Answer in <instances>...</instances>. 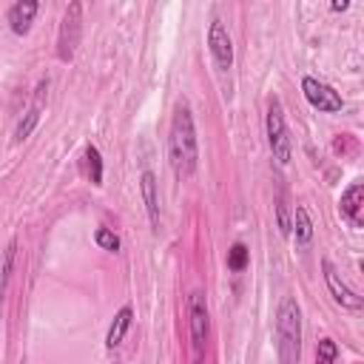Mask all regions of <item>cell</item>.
Segmentation results:
<instances>
[{
	"label": "cell",
	"instance_id": "obj_1",
	"mask_svg": "<svg viewBox=\"0 0 364 364\" xmlns=\"http://www.w3.org/2000/svg\"><path fill=\"white\" fill-rule=\"evenodd\" d=\"M168 159L176 176H191L199 165V142H196V125L188 102H179L171 117V134H168Z\"/></svg>",
	"mask_w": 364,
	"mask_h": 364
},
{
	"label": "cell",
	"instance_id": "obj_2",
	"mask_svg": "<svg viewBox=\"0 0 364 364\" xmlns=\"http://www.w3.org/2000/svg\"><path fill=\"white\" fill-rule=\"evenodd\" d=\"M276 350L282 364H299L301 358V307L293 296H284L276 313Z\"/></svg>",
	"mask_w": 364,
	"mask_h": 364
},
{
	"label": "cell",
	"instance_id": "obj_3",
	"mask_svg": "<svg viewBox=\"0 0 364 364\" xmlns=\"http://www.w3.org/2000/svg\"><path fill=\"white\" fill-rule=\"evenodd\" d=\"M264 131H267V145H270L273 159L279 165H287L290 154H293V145H290V134H287V122H284V108H282L279 97H270V102H267Z\"/></svg>",
	"mask_w": 364,
	"mask_h": 364
},
{
	"label": "cell",
	"instance_id": "obj_4",
	"mask_svg": "<svg viewBox=\"0 0 364 364\" xmlns=\"http://www.w3.org/2000/svg\"><path fill=\"white\" fill-rule=\"evenodd\" d=\"M80 34H82V3H68L60 20V31H57V57L63 63L74 60V51L80 46Z\"/></svg>",
	"mask_w": 364,
	"mask_h": 364
},
{
	"label": "cell",
	"instance_id": "obj_5",
	"mask_svg": "<svg viewBox=\"0 0 364 364\" xmlns=\"http://www.w3.org/2000/svg\"><path fill=\"white\" fill-rule=\"evenodd\" d=\"M301 94H304V100L316 108V111H321V114H338L341 108H344V100H341V94L333 88V85H327L324 80H318V77H301Z\"/></svg>",
	"mask_w": 364,
	"mask_h": 364
},
{
	"label": "cell",
	"instance_id": "obj_6",
	"mask_svg": "<svg viewBox=\"0 0 364 364\" xmlns=\"http://www.w3.org/2000/svg\"><path fill=\"white\" fill-rule=\"evenodd\" d=\"M188 324H191L193 353H202L208 344V333H210V313H208V299L202 290H193L188 296Z\"/></svg>",
	"mask_w": 364,
	"mask_h": 364
},
{
	"label": "cell",
	"instance_id": "obj_7",
	"mask_svg": "<svg viewBox=\"0 0 364 364\" xmlns=\"http://www.w3.org/2000/svg\"><path fill=\"white\" fill-rule=\"evenodd\" d=\"M321 276H324V284H327L330 296H333L341 307H347V310H361L364 299H361V296L341 279V273L336 270V264H333L330 259H321Z\"/></svg>",
	"mask_w": 364,
	"mask_h": 364
},
{
	"label": "cell",
	"instance_id": "obj_8",
	"mask_svg": "<svg viewBox=\"0 0 364 364\" xmlns=\"http://www.w3.org/2000/svg\"><path fill=\"white\" fill-rule=\"evenodd\" d=\"M208 48H210V57L216 63L219 71H230L233 65V40L228 34V26L213 17L210 20V28H208Z\"/></svg>",
	"mask_w": 364,
	"mask_h": 364
},
{
	"label": "cell",
	"instance_id": "obj_9",
	"mask_svg": "<svg viewBox=\"0 0 364 364\" xmlns=\"http://www.w3.org/2000/svg\"><path fill=\"white\" fill-rule=\"evenodd\" d=\"M139 193H142L151 228H159V182L151 168H142V173H139Z\"/></svg>",
	"mask_w": 364,
	"mask_h": 364
},
{
	"label": "cell",
	"instance_id": "obj_10",
	"mask_svg": "<svg viewBox=\"0 0 364 364\" xmlns=\"http://www.w3.org/2000/svg\"><path fill=\"white\" fill-rule=\"evenodd\" d=\"M37 11H40V3L37 0H17V3L9 6L6 20H9V26H11L14 34H28Z\"/></svg>",
	"mask_w": 364,
	"mask_h": 364
},
{
	"label": "cell",
	"instance_id": "obj_11",
	"mask_svg": "<svg viewBox=\"0 0 364 364\" xmlns=\"http://www.w3.org/2000/svg\"><path fill=\"white\" fill-rule=\"evenodd\" d=\"M361 208H364V182H353L341 199H338V213L353 225V228H361Z\"/></svg>",
	"mask_w": 364,
	"mask_h": 364
},
{
	"label": "cell",
	"instance_id": "obj_12",
	"mask_svg": "<svg viewBox=\"0 0 364 364\" xmlns=\"http://www.w3.org/2000/svg\"><path fill=\"white\" fill-rule=\"evenodd\" d=\"M131 321H134V310H131V304H122V307L117 310V316H114L108 333H105V347H108V350H114V347L122 344L125 333L131 330Z\"/></svg>",
	"mask_w": 364,
	"mask_h": 364
},
{
	"label": "cell",
	"instance_id": "obj_13",
	"mask_svg": "<svg viewBox=\"0 0 364 364\" xmlns=\"http://www.w3.org/2000/svg\"><path fill=\"white\" fill-rule=\"evenodd\" d=\"M290 228H296V242L299 245H310V239H313V219H310V213H307L304 205H296L293 208Z\"/></svg>",
	"mask_w": 364,
	"mask_h": 364
},
{
	"label": "cell",
	"instance_id": "obj_14",
	"mask_svg": "<svg viewBox=\"0 0 364 364\" xmlns=\"http://www.w3.org/2000/svg\"><path fill=\"white\" fill-rule=\"evenodd\" d=\"M85 173L91 179V185H102V156H100V148L97 145H85Z\"/></svg>",
	"mask_w": 364,
	"mask_h": 364
},
{
	"label": "cell",
	"instance_id": "obj_15",
	"mask_svg": "<svg viewBox=\"0 0 364 364\" xmlns=\"http://www.w3.org/2000/svg\"><path fill=\"white\" fill-rule=\"evenodd\" d=\"M37 122H40V108H37V105H31V108L23 114V119L17 122V128H14V142L28 139V136H31V131L37 128Z\"/></svg>",
	"mask_w": 364,
	"mask_h": 364
},
{
	"label": "cell",
	"instance_id": "obj_16",
	"mask_svg": "<svg viewBox=\"0 0 364 364\" xmlns=\"http://www.w3.org/2000/svg\"><path fill=\"white\" fill-rule=\"evenodd\" d=\"M276 228H279L282 236L293 233V228H290V205H287L284 191H279V196H276Z\"/></svg>",
	"mask_w": 364,
	"mask_h": 364
},
{
	"label": "cell",
	"instance_id": "obj_17",
	"mask_svg": "<svg viewBox=\"0 0 364 364\" xmlns=\"http://www.w3.org/2000/svg\"><path fill=\"white\" fill-rule=\"evenodd\" d=\"M247 262H250V250H247L242 242H233L230 250H228V270L242 273V270L247 267Z\"/></svg>",
	"mask_w": 364,
	"mask_h": 364
},
{
	"label": "cell",
	"instance_id": "obj_18",
	"mask_svg": "<svg viewBox=\"0 0 364 364\" xmlns=\"http://www.w3.org/2000/svg\"><path fill=\"white\" fill-rule=\"evenodd\" d=\"M14 256H17V242H9L6 253H3V267H0V296H3V293H6V287H9L11 267H14Z\"/></svg>",
	"mask_w": 364,
	"mask_h": 364
},
{
	"label": "cell",
	"instance_id": "obj_19",
	"mask_svg": "<svg viewBox=\"0 0 364 364\" xmlns=\"http://www.w3.org/2000/svg\"><path fill=\"white\" fill-rule=\"evenodd\" d=\"M338 358V344L333 338H321L316 347V364H336Z\"/></svg>",
	"mask_w": 364,
	"mask_h": 364
},
{
	"label": "cell",
	"instance_id": "obj_20",
	"mask_svg": "<svg viewBox=\"0 0 364 364\" xmlns=\"http://www.w3.org/2000/svg\"><path fill=\"white\" fill-rule=\"evenodd\" d=\"M94 242H97L102 250H108V253H117V250H119V236H117L111 228H97V230H94Z\"/></svg>",
	"mask_w": 364,
	"mask_h": 364
},
{
	"label": "cell",
	"instance_id": "obj_21",
	"mask_svg": "<svg viewBox=\"0 0 364 364\" xmlns=\"http://www.w3.org/2000/svg\"><path fill=\"white\" fill-rule=\"evenodd\" d=\"M330 9L333 11H344V9H350V0H341V3L336 0V3H330Z\"/></svg>",
	"mask_w": 364,
	"mask_h": 364
}]
</instances>
